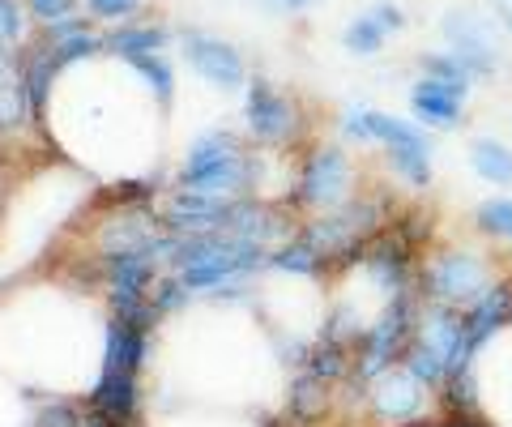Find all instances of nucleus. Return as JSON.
<instances>
[{"label":"nucleus","instance_id":"obj_1","mask_svg":"<svg viewBox=\"0 0 512 427\" xmlns=\"http://www.w3.org/2000/svg\"><path fill=\"white\" fill-rule=\"evenodd\" d=\"M175 261H180V278L192 291L222 287L239 274L261 265V248L244 235H192V240L175 244Z\"/></svg>","mask_w":512,"mask_h":427},{"label":"nucleus","instance_id":"obj_2","mask_svg":"<svg viewBox=\"0 0 512 427\" xmlns=\"http://www.w3.org/2000/svg\"><path fill=\"white\" fill-rule=\"evenodd\" d=\"M137 359H141V321L120 316L107 334V359H103V381L94 389L107 415H128L133 410V376H137Z\"/></svg>","mask_w":512,"mask_h":427},{"label":"nucleus","instance_id":"obj_3","mask_svg":"<svg viewBox=\"0 0 512 427\" xmlns=\"http://www.w3.org/2000/svg\"><path fill=\"white\" fill-rule=\"evenodd\" d=\"M184 184L197 188V193H231V188L244 184V154L227 137H205L188 154Z\"/></svg>","mask_w":512,"mask_h":427},{"label":"nucleus","instance_id":"obj_4","mask_svg":"<svg viewBox=\"0 0 512 427\" xmlns=\"http://www.w3.org/2000/svg\"><path fill=\"white\" fill-rule=\"evenodd\" d=\"M444 35H448V47H453V56L466 65L470 77H487L495 69L491 35H487V26L478 22L474 13H448V18H444Z\"/></svg>","mask_w":512,"mask_h":427},{"label":"nucleus","instance_id":"obj_5","mask_svg":"<svg viewBox=\"0 0 512 427\" xmlns=\"http://www.w3.org/2000/svg\"><path fill=\"white\" fill-rule=\"evenodd\" d=\"M184 56L192 60V69H197L205 82H214L222 90H231L244 82V60H239V52L231 43L222 39H205V35H188L184 39Z\"/></svg>","mask_w":512,"mask_h":427},{"label":"nucleus","instance_id":"obj_6","mask_svg":"<svg viewBox=\"0 0 512 427\" xmlns=\"http://www.w3.org/2000/svg\"><path fill=\"white\" fill-rule=\"evenodd\" d=\"M461 99H466V90L453 86V82H440V77H423V82L410 90L414 116L427 120V124H457Z\"/></svg>","mask_w":512,"mask_h":427},{"label":"nucleus","instance_id":"obj_7","mask_svg":"<svg viewBox=\"0 0 512 427\" xmlns=\"http://www.w3.org/2000/svg\"><path fill=\"white\" fill-rule=\"evenodd\" d=\"M248 124H252V133L265 137V141H282L286 133H291V107L269 90V82H252V90H248Z\"/></svg>","mask_w":512,"mask_h":427},{"label":"nucleus","instance_id":"obj_8","mask_svg":"<svg viewBox=\"0 0 512 427\" xmlns=\"http://www.w3.org/2000/svg\"><path fill=\"white\" fill-rule=\"evenodd\" d=\"M483 270H478L474 257H461V252H453V257H444L436 270H431V291L444 295V299H474L478 291H483Z\"/></svg>","mask_w":512,"mask_h":427},{"label":"nucleus","instance_id":"obj_9","mask_svg":"<svg viewBox=\"0 0 512 427\" xmlns=\"http://www.w3.org/2000/svg\"><path fill=\"white\" fill-rule=\"evenodd\" d=\"M346 180H350L346 158L338 150H320L312 158V167H308V184H303V193H308L312 205H333V201L342 197Z\"/></svg>","mask_w":512,"mask_h":427},{"label":"nucleus","instance_id":"obj_10","mask_svg":"<svg viewBox=\"0 0 512 427\" xmlns=\"http://www.w3.org/2000/svg\"><path fill=\"white\" fill-rule=\"evenodd\" d=\"M376 406L389 419H414L423 410V389L410 372H393V376H384V385L376 393Z\"/></svg>","mask_w":512,"mask_h":427},{"label":"nucleus","instance_id":"obj_11","mask_svg":"<svg viewBox=\"0 0 512 427\" xmlns=\"http://www.w3.org/2000/svg\"><path fill=\"white\" fill-rule=\"evenodd\" d=\"M470 163L483 180L500 184V188H512V146H504V141L495 137H478L470 146Z\"/></svg>","mask_w":512,"mask_h":427},{"label":"nucleus","instance_id":"obj_12","mask_svg":"<svg viewBox=\"0 0 512 427\" xmlns=\"http://www.w3.org/2000/svg\"><path fill=\"white\" fill-rule=\"evenodd\" d=\"M367 133H372V141H384L389 150H397V146H423L427 150V133L423 129H414L410 120L384 116V112H367Z\"/></svg>","mask_w":512,"mask_h":427},{"label":"nucleus","instance_id":"obj_13","mask_svg":"<svg viewBox=\"0 0 512 427\" xmlns=\"http://www.w3.org/2000/svg\"><path fill=\"white\" fill-rule=\"evenodd\" d=\"M384 35H389V30H384V26L372 18V13H367V18H359V22L346 26L342 43L350 47V52H359V56H372V52H380V47H384Z\"/></svg>","mask_w":512,"mask_h":427},{"label":"nucleus","instance_id":"obj_14","mask_svg":"<svg viewBox=\"0 0 512 427\" xmlns=\"http://www.w3.org/2000/svg\"><path fill=\"white\" fill-rule=\"evenodd\" d=\"M478 227L495 240H512V197H491L478 205Z\"/></svg>","mask_w":512,"mask_h":427},{"label":"nucleus","instance_id":"obj_15","mask_svg":"<svg viewBox=\"0 0 512 427\" xmlns=\"http://www.w3.org/2000/svg\"><path fill=\"white\" fill-rule=\"evenodd\" d=\"M389 163H393V171H402V180H410V184L431 180V163H427L423 146H397V150H389Z\"/></svg>","mask_w":512,"mask_h":427},{"label":"nucleus","instance_id":"obj_16","mask_svg":"<svg viewBox=\"0 0 512 427\" xmlns=\"http://www.w3.org/2000/svg\"><path fill=\"white\" fill-rule=\"evenodd\" d=\"M316 261H320V252L312 248V240H295L291 248H282L278 257H274L278 270H291V274H312Z\"/></svg>","mask_w":512,"mask_h":427},{"label":"nucleus","instance_id":"obj_17","mask_svg":"<svg viewBox=\"0 0 512 427\" xmlns=\"http://www.w3.org/2000/svg\"><path fill=\"white\" fill-rule=\"evenodd\" d=\"M133 69L158 90V99H163V103L171 99V69H167V60H158L154 52H146V56H133Z\"/></svg>","mask_w":512,"mask_h":427},{"label":"nucleus","instance_id":"obj_18","mask_svg":"<svg viewBox=\"0 0 512 427\" xmlns=\"http://www.w3.org/2000/svg\"><path fill=\"white\" fill-rule=\"evenodd\" d=\"M158 43H163L158 30H120V35H111V47H116L120 56H146Z\"/></svg>","mask_w":512,"mask_h":427},{"label":"nucleus","instance_id":"obj_19","mask_svg":"<svg viewBox=\"0 0 512 427\" xmlns=\"http://www.w3.org/2000/svg\"><path fill=\"white\" fill-rule=\"evenodd\" d=\"M423 69H427V77H440V82H453V86H461V90H470V82H474L457 56H427Z\"/></svg>","mask_w":512,"mask_h":427},{"label":"nucleus","instance_id":"obj_20","mask_svg":"<svg viewBox=\"0 0 512 427\" xmlns=\"http://www.w3.org/2000/svg\"><path fill=\"white\" fill-rule=\"evenodd\" d=\"M94 47H99V43L90 39V30H82V35L60 39V47H56V60H60V65H69V60H82V56H90Z\"/></svg>","mask_w":512,"mask_h":427},{"label":"nucleus","instance_id":"obj_21","mask_svg":"<svg viewBox=\"0 0 512 427\" xmlns=\"http://www.w3.org/2000/svg\"><path fill=\"white\" fill-rule=\"evenodd\" d=\"M22 35V18H18V0H0V39H18Z\"/></svg>","mask_w":512,"mask_h":427},{"label":"nucleus","instance_id":"obj_22","mask_svg":"<svg viewBox=\"0 0 512 427\" xmlns=\"http://www.w3.org/2000/svg\"><path fill=\"white\" fill-rule=\"evenodd\" d=\"M372 18H376L384 30H389V35H393V30H402V26H406V13L397 9V5H389V0H380V5L372 9Z\"/></svg>","mask_w":512,"mask_h":427},{"label":"nucleus","instance_id":"obj_23","mask_svg":"<svg viewBox=\"0 0 512 427\" xmlns=\"http://www.w3.org/2000/svg\"><path fill=\"white\" fill-rule=\"evenodd\" d=\"M30 5H35L39 18H47V22H60V18H69L73 0H30Z\"/></svg>","mask_w":512,"mask_h":427},{"label":"nucleus","instance_id":"obj_24","mask_svg":"<svg viewBox=\"0 0 512 427\" xmlns=\"http://www.w3.org/2000/svg\"><path fill=\"white\" fill-rule=\"evenodd\" d=\"M90 9L99 13V18H124V13L137 9V0H90Z\"/></svg>","mask_w":512,"mask_h":427},{"label":"nucleus","instance_id":"obj_25","mask_svg":"<svg viewBox=\"0 0 512 427\" xmlns=\"http://www.w3.org/2000/svg\"><path fill=\"white\" fill-rule=\"evenodd\" d=\"M282 5H291V9H308L312 0H282Z\"/></svg>","mask_w":512,"mask_h":427},{"label":"nucleus","instance_id":"obj_26","mask_svg":"<svg viewBox=\"0 0 512 427\" xmlns=\"http://www.w3.org/2000/svg\"><path fill=\"white\" fill-rule=\"evenodd\" d=\"M265 5H269V9H274V5H282V0H265Z\"/></svg>","mask_w":512,"mask_h":427},{"label":"nucleus","instance_id":"obj_27","mask_svg":"<svg viewBox=\"0 0 512 427\" xmlns=\"http://www.w3.org/2000/svg\"><path fill=\"white\" fill-rule=\"evenodd\" d=\"M508 26H512V18H508Z\"/></svg>","mask_w":512,"mask_h":427}]
</instances>
